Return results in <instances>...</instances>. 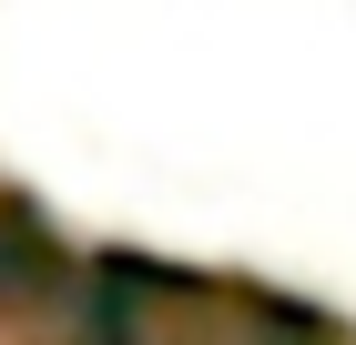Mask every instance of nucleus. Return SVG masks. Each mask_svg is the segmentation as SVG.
<instances>
[{"label": "nucleus", "instance_id": "f257e3e1", "mask_svg": "<svg viewBox=\"0 0 356 345\" xmlns=\"http://www.w3.org/2000/svg\"><path fill=\"white\" fill-rule=\"evenodd\" d=\"M10 285L31 294V325L41 345H316L296 315H275L254 294L224 285H184V274L153 264H21Z\"/></svg>", "mask_w": 356, "mask_h": 345}]
</instances>
